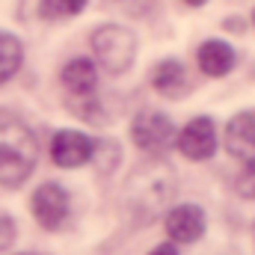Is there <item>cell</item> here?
I'll use <instances>...</instances> for the list:
<instances>
[{"label":"cell","mask_w":255,"mask_h":255,"mask_svg":"<svg viewBox=\"0 0 255 255\" xmlns=\"http://www.w3.org/2000/svg\"><path fill=\"white\" fill-rule=\"evenodd\" d=\"M86 0H42V12L48 18H68V15H77L83 12Z\"/></svg>","instance_id":"cell-13"},{"label":"cell","mask_w":255,"mask_h":255,"mask_svg":"<svg viewBox=\"0 0 255 255\" xmlns=\"http://www.w3.org/2000/svg\"><path fill=\"white\" fill-rule=\"evenodd\" d=\"M63 83L68 92H74V95H80V98H86V95H92L95 92V86H98V71H95V65L89 63V60H71V63L63 68Z\"/></svg>","instance_id":"cell-11"},{"label":"cell","mask_w":255,"mask_h":255,"mask_svg":"<svg viewBox=\"0 0 255 255\" xmlns=\"http://www.w3.org/2000/svg\"><path fill=\"white\" fill-rule=\"evenodd\" d=\"M196 60H199V68L208 77H223L235 65V48L226 45V42H220V39H211V42H202L199 45Z\"/></svg>","instance_id":"cell-9"},{"label":"cell","mask_w":255,"mask_h":255,"mask_svg":"<svg viewBox=\"0 0 255 255\" xmlns=\"http://www.w3.org/2000/svg\"><path fill=\"white\" fill-rule=\"evenodd\" d=\"M130 136L133 142L142 148V151H151V154H163L166 148L175 145V125L166 113H154V110H145L133 119L130 125Z\"/></svg>","instance_id":"cell-3"},{"label":"cell","mask_w":255,"mask_h":255,"mask_svg":"<svg viewBox=\"0 0 255 255\" xmlns=\"http://www.w3.org/2000/svg\"><path fill=\"white\" fill-rule=\"evenodd\" d=\"M92 51L98 57V63L104 65V71L110 74H122L130 68L133 57H136V39L125 27H98L92 33Z\"/></svg>","instance_id":"cell-2"},{"label":"cell","mask_w":255,"mask_h":255,"mask_svg":"<svg viewBox=\"0 0 255 255\" xmlns=\"http://www.w3.org/2000/svg\"><path fill=\"white\" fill-rule=\"evenodd\" d=\"M21 60H24L21 42L12 33H3L0 30V86L15 77V71L21 68Z\"/></svg>","instance_id":"cell-12"},{"label":"cell","mask_w":255,"mask_h":255,"mask_svg":"<svg viewBox=\"0 0 255 255\" xmlns=\"http://www.w3.org/2000/svg\"><path fill=\"white\" fill-rule=\"evenodd\" d=\"M253 21H255V15H253Z\"/></svg>","instance_id":"cell-19"},{"label":"cell","mask_w":255,"mask_h":255,"mask_svg":"<svg viewBox=\"0 0 255 255\" xmlns=\"http://www.w3.org/2000/svg\"><path fill=\"white\" fill-rule=\"evenodd\" d=\"M226 148L241 157V160H255V116L253 113H238L226 125Z\"/></svg>","instance_id":"cell-8"},{"label":"cell","mask_w":255,"mask_h":255,"mask_svg":"<svg viewBox=\"0 0 255 255\" xmlns=\"http://www.w3.org/2000/svg\"><path fill=\"white\" fill-rule=\"evenodd\" d=\"M12 241H15V220L0 214V250L12 247Z\"/></svg>","instance_id":"cell-15"},{"label":"cell","mask_w":255,"mask_h":255,"mask_svg":"<svg viewBox=\"0 0 255 255\" xmlns=\"http://www.w3.org/2000/svg\"><path fill=\"white\" fill-rule=\"evenodd\" d=\"M36 169V139L18 122L0 125V187H18Z\"/></svg>","instance_id":"cell-1"},{"label":"cell","mask_w":255,"mask_h":255,"mask_svg":"<svg viewBox=\"0 0 255 255\" xmlns=\"http://www.w3.org/2000/svg\"><path fill=\"white\" fill-rule=\"evenodd\" d=\"M235 187H238V193H241L244 199H255V160H247V166H244V172L238 175Z\"/></svg>","instance_id":"cell-14"},{"label":"cell","mask_w":255,"mask_h":255,"mask_svg":"<svg viewBox=\"0 0 255 255\" xmlns=\"http://www.w3.org/2000/svg\"><path fill=\"white\" fill-rule=\"evenodd\" d=\"M175 142H178V151L184 157L208 160L217 151V128H214V122L208 116H199V119H193V122L184 125V130L175 136Z\"/></svg>","instance_id":"cell-5"},{"label":"cell","mask_w":255,"mask_h":255,"mask_svg":"<svg viewBox=\"0 0 255 255\" xmlns=\"http://www.w3.org/2000/svg\"><path fill=\"white\" fill-rule=\"evenodd\" d=\"M253 238H255V226H253Z\"/></svg>","instance_id":"cell-18"},{"label":"cell","mask_w":255,"mask_h":255,"mask_svg":"<svg viewBox=\"0 0 255 255\" xmlns=\"http://www.w3.org/2000/svg\"><path fill=\"white\" fill-rule=\"evenodd\" d=\"M166 235L175 244H193L205 235V211L199 205H175L166 214Z\"/></svg>","instance_id":"cell-7"},{"label":"cell","mask_w":255,"mask_h":255,"mask_svg":"<svg viewBox=\"0 0 255 255\" xmlns=\"http://www.w3.org/2000/svg\"><path fill=\"white\" fill-rule=\"evenodd\" d=\"M190 6H202V3H208V0H187Z\"/></svg>","instance_id":"cell-17"},{"label":"cell","mask_w":255,"mask_h":255,"mask_svg":"<svg viewBox=\"0 0 255 255\" xmlns=\"http://www.w3.org/2000/svg\"><path fill=\"white\" fill-rule=\"evenodd\" d=\"M24 255H27V253H24Z\"/></svg>","instance_id":"cell-20"},{"label":"cell","mask_w":255,"mask_h":255,"mask_svg":"<svg viewBox=\"0 0 255 255\" xmlns=\"http://www.w3.org/2000/svg\"><path fill=\"white\" fill-rule=\"evenodd\" d=\"M151 86L166 98H181L187 89V74H184L181 63H175V60L157 63V68L151 71Z\"/></svg>","instance_id":"cell-10"},{"label":"cell","mask_w":255,"mask_h":255,"mask_svg":"<svg viewBox=\"0 0 255 255\" xmlns=\"http://www.w3.org/2000/svg\"><path fill=\"white\" fill-rule=\"evenodd\" d=\"M148 255H178V250H175L172 244H160V247H154Z\"/></svg>","instance_id":"cell-16"},{"label":"cell","mask_w":255,"mask_h":255,"mask_svg":"<svg viewBox=\"0 0 255 255\" xmlns=\"http://www.w3.org/2000/svg\"><path fill=\"white\" fill-rule=\"evenodd\" d=\"M92 154H95V142L80 130H60L51 139V157L63 169H74V166L89 163Z\"/></svg>","instance_id":"cell-6"},{"label":"cell","mask_w":255,"mask_h":255,"mask_svg":"<svg viewBox=\"0 0 255 255\" xmlns=\"http://www.w3.org/2000/svg\"><path fill=\"white\" fill-rule=\"evenodd\" d=\"M30 211L42 229H60L68 217V193L60 184H42L30 199Z\"/></svg>","instance_id":"cell-4"}]
</instances>
